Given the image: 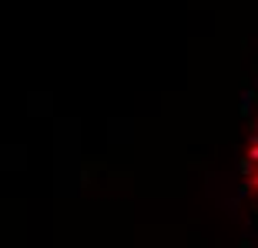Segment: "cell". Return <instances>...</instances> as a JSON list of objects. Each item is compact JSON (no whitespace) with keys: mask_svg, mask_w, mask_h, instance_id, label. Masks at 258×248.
<instances>
[{"mask_svg":"<svg viewBox=\"0 0 258 248\" xmlns=\"http://www.w3.org/2000/svg\"><path fill=\"white\" fill-rule=\"evenodd\" d=\"M245 184H248L251 198L258 201V114H255V124H251L248 151H245Z\"/></svg>","mask_w":258,"mask_h":248,"instance_id":"obj_1","label":"cell"}]
</instances>
